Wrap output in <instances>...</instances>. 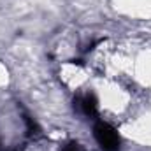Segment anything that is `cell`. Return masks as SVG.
Segmentation results:
<instances>
[{
  "label": "cell",
  "mask_w": 151,
  "mask_h": 151,
  "mask_svg": "<svg viewBox=\"0 0 151 151\" xmlns=\"http://www.w3.org/2000/svg\"><path fill=\"white\" fill-rule=\"evenodd\" d=\"M93 135L97 139V142L100 144V148L104 151H118L119 150V135L111 125L99 121L93 128Z\"/></svg>",
  "instance_id": "1"
},
{
  "label": "cell",
  "mask_w": 151,
  "mask_h": 151,
  "mask_svg": "<svg viewBox=\"0 0 151 151\" xmlns=\"http://www.w3.org/2000/svg\"><path fill=\"white\" fill-rule=\"evenodd\" d=\"M76 104H77V107H79V111L83 114H86V116H97L99 113V107H97V99L91 95V93H86V95H83V97H79L77 100H76Z\"/></svg>",
  "instance_id": "2"
},
{
  "label": "cell",
  "mask_w": 151,
  "mask_h": 151,
  "mask_svg": "<svg viewBox=\"0 0 151 151\" xmlns=\"http://www.w3.org/2000/svg\"><path fill=\"white\" fill-rule=\"evenodd\" d=\"M62 151H84V150H83L77 142H69L67 146H63V150Z\"/></svg>",
  "instance_id": "3"
},
{
  "label": "cell",
  "mask_w": 151,
  "mask_h": 151,
  "mask_svg": "<svg viewBox=\"0 0 151 151\" xmlns=\"http://www.w3.org/2000/svg\"><path fill=\"white\" fill-rule=\"evenodd\" d=\"M14 151H19V150H14Z\"/></svg>",
  "instance_id": "4"
}]
</instances>
